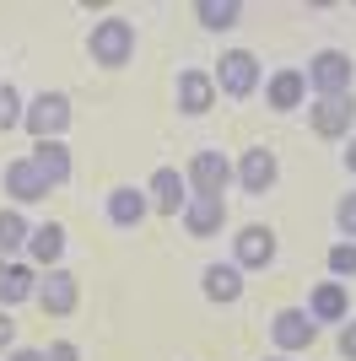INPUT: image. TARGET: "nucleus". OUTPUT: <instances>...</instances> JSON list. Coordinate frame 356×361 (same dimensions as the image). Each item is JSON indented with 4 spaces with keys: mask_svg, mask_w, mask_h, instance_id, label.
<instances>
[{
    "mask_svg": "<svg viewBox=\"0 0 356 361\" xmlns=\"http://www.w3.org/2000/svg\"><path fill=\"white\" fill-rule=\"evenodd\" d=\"M146 200H151V216H184V205H189L184 173H178V167H157L146 178Z\"/></svg>",
    "mask_w": 356,
    "mask_h": 361,
    "instance_id": "ddd939ff",
    "label": "nucleus"
},
{
    "mask_svg": "<svg viewBox=\"0 0 356 361\" xmlns=\"http://www.w3.org/2000/svg\"><path fill=\"white\" fill-rule=\"evenodd\" d=\"M308 318L313 324H345L351 318V297H345L340 281H319L308 291Z\"/></svg>",
    "mask_w": 356,
    "mask_h": 361,
    "instance_id": "412c9836",
    "label": "nucleus"
},
{
    "mask_svg": "<svg viewBox=\"0 0 356 361\" xmlns=\"http://www.w3.org/2000/svg\"><path fill=\"white\" fill-rule=\"evenodd\" d=\"M210 81H216V92H222V97L243 103V97H254V92H259L265 71H259V60H254L249 49H227L222 60H216V71H210Z\"/></svg>",
    "mask_w": 356,
    "mask_h": 361,
    "instance_id": "39448f33",
    "label": "nucleus"
},
{
    "mask_svg": "<svg viewBox=\"0 0 356 361\" xmlns=\"http://www.w3.org/2000/svg\"><path fill=\"white\" fill-rule=\"evenodd\" d=\"M22 114H28V97H22L11 81H0V135L22 130Z\"/></svg>",
    "mask_w": 356,
    "mask_h": 361,
    "instance_id": "b1692460",
    "label": "nucleus"
},
{
    "mask_svg": "<svg viewBox=\"0 0 356 361\" xmlns=\"http://www.w3.org/2000/svg\"><path fill=\"white\" fill-rule=\"evenodd\" d=\"M275 254H281L275 226L249 221V226H237V232H232V264H237L243 275H249V270H270V264H275Z\"/></svg>",
    "mask_w": 356,
    "mask_h": 361,
    "instance_id": "423d86ee",
    "label": "nucleus"
},
{
    "mask_svg": "<svg viewBox=\"0 0 356 361\" xmlns=\"http://www.w3.org/2000/svg\"><path fill=\"white\" fill-rule=\"evenodd\" d=\"M335 350H340L345 361H356V313L340 324V340H335Z\"/></svg>",
    "mask_w": 356,
    "mask_h": 361,
    "instance_id": "bb28decb",
    "label": "nucleus"
},
{
    "mask_svg": "<svg viewBox=\"0 0 356 361\" xmlns=\"http://www.w3.org/2000/svg\"><path fill=\"white\" fill-rule=\"evenodd\" d=\"M356 124V92H345V97H313L308 103V130L319 140H345Z\"/></svg>",
    "mask_w": 356,
    "mask_h": 361,
    "instance_id": "6e6552de",
    "label": "nucleus"
},
{
    "mask_svg": "<svg viewBox=\"0 0 356 361\" xmlns=\"http://www.w3.org/2000/svg\"><path fill=\"white\" fill-rule=\"evenodd\" d=\"M65 243H71V232L59 221H38L28 238V264L32 270H59L65 264Z\"/></svg>",
    "mask_w": 356,
    "mask_h": 361,
    "instance_id": "a211bd4d",
    "label": "nucleus"
},
{
    "mask_svg": "<svg viewBox=\"0 0 356 361\" xmlns=\"http://www.w3.org/2000/svg\"><path fill=\"white\" fill-rule=\"evenodd\" d=\"M32 302H38L49 318H71L76 307H81V281H76V270H65V264H59V270H44Z\"/></svg>",
    "mask_w": 356,
    "mask_h": 361,
    "instance_id": "9d476101",
    "label": "nucleus"
},
{
    "mask_svg": "<svg viewBox=\"0 0 356 361\" xmlns=\"http://www.w3.org/2000/svg\"><path fill=\"white\" fill-rule=\"evenodd\" d=\"M103 216H108V226H119V232H135V226H141V221L151 216L146 189H135V183H119V189H108Z\"/></svg>",
    "mask_w": 356,
    "mask_h": 361,
    "instance_id": "4468645a",
    "label": "nucleus"
},
{
    "mask_svg": "<svg viewBox=\"0 0 356 361\" xmlns=\"http://www.w3.org/2000/svg\"><path fill=\"white\" fill-rule=\"evenodd\" d=\"M76 108L65 92H38V97H28V114H22V130H28L32 140H65V130H71Z\"/></svg>",
    "mask_w": 356,
    "mask_h": 361,
    "instance_id": "20e7f679",
    "label": "nucleus"
},
{
    "mask_svg": "<svg viewBox=\"0 0 356 361\" xmlns=\"http://www.w3.org/2000/svg\"><path fill=\"white\" fill-rule=\"evenodd\" d=\"M237 16H243V6H232V0H200V6H194V22H200L206 32L237 27Z\"/></svg>",
    "mask_w": 356,
    "mask_h": 361,
    "instance_id": "5701e85b",
    "label": "nucleus"
},
{
    "mask_svg": "<svg viewBox=\"0 0 356 361\" xmlns=\"http://www.w3.org/2000/svg\"><path fill=\"white\" fill-rule=\"evenodd\" d=\"M184 232L189 238H222L227 232V200H194L189 195V205H184Z\"/></svg>",
    "mask_w": 356,
    "mask_h": 361,
    "instance_id": "aec40b11",
    "label": "nucleus"
},
{
    "mask_svg": "<svg viewBox=\"0 0 356 361\" xmlns=\"http://www.w3.org/2000/svg\"><path fill=\"white\" fill-rule=\"evenodd\" d=\"M324 264H329V281H356V243H329V254H324Z\"/></svg>",
    "mask_w": 356,
    "mask_h": 361,
    "instance_id": "393cba45",
    "label": "nucleus"
},
{
    "mask_svg": "<svg viewBox=\"0 0 356 361\" xmlns=\"http://www.w3.org/2000/svg\"><path fill=\"white\" fill-rule=\"evenodd\" d=\"M302 75H308V97H345L356 87V60L345 49H319Z\"/></svg>",
    "mask_w": 356,
    "mask_h": 361,
    "instance_id": "7ed1b4c3",
    "label": "nucleus"
},
{
    "mask_svg": "<svg viewBox=\"0 0 356 361\" xmlns=\"http://www.w3.org/2000/svg\"><path fill=\"white\" fill-rule=\"evenodd\" d=\"M38 275H44V270H32L28 259H0V307L11 313V307L32 302V297H38Z\"/></svg>",
    "mask_w": 356,
    "mask_h": 361,
    "instance_id": "2eb2a0df",
    "label": "nucleus"
},
{
    "mask_svg": "<svg viewBox=\"0 0 356 361\" xmlns=\"http://www.w3.org/2000/svg\"><path fill=\"white\" fill-rule=\"evenodd\" d=\"M335 232H340L345 243H356V189L340 195V205H335Z\"/></svg>",
    "mask_w": 356,
    "mask_h": 361,
    "instance_id": "a878e982",
    "label": "nucleus"
},
{
    "mask_svg": "<svg viewBox=\"0 0 356 361\" xmlns=\"http://www.w3.org/2000/svg\"><path fill=\"white\" fill-rule=\"evenodd\" d=\"M6 361H49L38 345H16V350H6Z\"/></svg>",
    "mask_w": 356,
    "mask_h": 361,
    "instance_id": "c756f323",
    "label": "nucleus"
},
{
    "mask_svg": "<svg viewBox=\"0 0 356 361\" xmlns=\"http://www.w3.org/2000/svg\"><path fill=\"white\" fill-rule=\"evenodd\" d=\"M200 291H206V302H216V307H232V302H243V291H249V281H243V270H237L232 259H216V264H206L200 270Z\"/></svg>",
    "mask_w": 356,
    "mask_h": 361,
    "instance_id": "dca6fc26",
    "label": "nucleus"
},
{
    "mask_svg": "<svg viewBox=\"0 0 356 361\" xmlns=\"http://www.w3.org/2000/svg\"><path fill=\"white\" fill-rule=\"evenodd\" d=\"M313 340H319V324L308 318V307H281V313L270 318L275 356H302V350H313Z\"/></svg>",
    "mask_w": 356,
    "mask_h": 361,
    "instance_id": "0eeeda50",
    "label": "nucleus"
},
{
    "mask_svg": "<svg viewBox=\"0 0 356 361\" xmlns=\"http://www.w3.org/2000/svg\"><path fill=\"white\" fill-rule=\"evenodd\" d=\"M0 183H6V200H11L16 211H28V205L49 200V183H44V173L32 167V157H11L6 173H0Z\"/></svg>",
    "mask_w": 356,
    "mask_h": 361,
    "instance_id": "f8f14e48",
    "label": "nucleus"
},
{
    "mask_svg": "<svg viewBox=\"0 0 356 361\" xmlns=\"http://www.w3.org/2000/svg\"><path fill=\"white\" fill-rule=\"evenodd\" d=\"M345 173H356V135L345 140Z\"/></svg>",
    "mask_w": 356,
    "mask_h": 361,
    "instance_id": "7c9ffc66",
    "label": "nucleus"
},
{
    "mask_svg": "<svg viewBox=\"0 0 356 361\" xmlns=\"http://www.w3.org/2000/svg\"><path fill=\"white\" fill-rule=\"evenodd\" d=\"M44 356H49V361H81V345H76V340H54Z\"/></svg>",
    "mask_w": 356,
    "mask_h": 361,
    "instance_id": "cd10ccee",
    "label": "nucleus"
},
{
    "mask_svg": "<svg viewBox=\"0 0 356 361\" xmlns=\"http://www.w3.org/2000/svg\"><path fill=\"white\" fill-rule=\"evenodd\" d=\"M6 350H16V318L0 307V356H6Z\"/></svg>",
    "mask_w": 356,
    "mask_h": 361,
    "instance_id": "c85d7f7f",
    "label": "nucleus"
},
{
    "mask_svg": "<svg viewBox=\"0 0 356 361\" xmlns=\"http://www.w3.org/2000/svg\"><path fill=\"white\" fill-rule=\"evenodd\" d=\"M135 22L130 16H103V22H92L87 32V54L92 65H103V71H124V65L135 60Z\"/></svg>",
    "mask_w": 356,
    "mask_h": 361,
    "instance_id": "f257e3e1",
    "label": "nucleus"
},
{
    "mask_svg": "<svg viewBox=\"0 0 356 361\" xmlns=\"http://www.w3.org/2000/svg\"><path fill=\"white\" fill-rule=\"evenodd\" d=\"M232 173H237V189L259 200V195H270V189L281 183V157H275L270 146H249V151L232 162Z\"/></svg>",
    "mask_w": 356,
    "mask_h": 361,
    "instance_id": "1a4fd4ad",
    "label": "nucleus"
},
{
    "mask_svg": "<svg viewBox=\"0 0 356 361\" xmlns=\"http://www.w3.org/2000/svg\"><path fill=\"white\" fill-rule=\"evenodd\" d=\"M184 183H189L194 200H227V189L237 183V173L216 146H206V151H194L189 162H184Z\"/></svg>",
    "mask_w": 356,
    "mask_h": 361,
    "instance_id": "f03ea898",
    "label": "nucleus"
},
{
    "mask_svg": "<svg viewBox=\"0 0 356 361\" xmlns=\"http://www.w3.org/2000/svg\"><path fill=\"white\" fill-rule=\"evenodd\" d=\"M265 108L270 114H297V108H308V75H302V65H281V71L265 75Z\"/></svg>",
    "mask_w": 356,
    "mask_h": 361,
    "instance_id": "9b49d317",
    "label": "nucleus"
},
{
    "mask_svg": "<svg viewBox=\"0 0 356 361\" xmlns=\"http://www.w3.org/2000/svg\"><path fill=\"white\" fill-rule=\"evenodd\" d=\"M265 361H297V356H265Z\"/></svg>",
    "mask_w": 356,
    "mask_h": 361,
    "instance_id": "2f4dec72",
    "label": "nucleus"
},
{
    "mask_svg": "<svg viewBox=\"0 0 356 361\" xmlns=\"http://www.w3.org/2000/svg\"><path fill=\"white\" fill-rule=\"evenodd\" d=\"M28 238H32V221L16 205H0V259H28Z\"/></svg>",
    "mask_w": 356,
    "mask_h": 361,
    "instance_id": "4be33fe9",
    "label": "nucleus"
},
{
    "mask_svg": "<svg viewBox=\"0 0 356 361\" xmlns=\"http://www.w3.org/2000/svg\"><path fill=\"white\" fill-rule=\"evenodd\" d=\"M216 81H210V71H200V65H189V71H178V114H189V119H200V114H210L216 108Z\"/></svg>",
    "mask_w": 356,
    "mask_h": 361,
    "instance_id": "f3484780",
    "label": "nucleus"
},
{
    "mask_svg": "<svg viewBox=\"0 0 356 361\" xmlns=\"http://www.w3.org/2000/svg\"><path fill=\"white\" fill-rule=\"evenodd\" d=\"M32 167L44 173V183L49 189H65V183L76 178V157H71V146L65 140H32Z\"/></svg>",
    "mask_w": 356,
    "mask_h": 361,
    "instance_id": "6ab92c4d",
    "label": "nucleus"
}]
</instances>
